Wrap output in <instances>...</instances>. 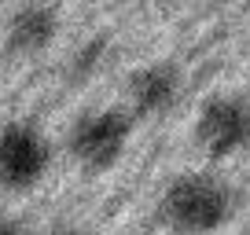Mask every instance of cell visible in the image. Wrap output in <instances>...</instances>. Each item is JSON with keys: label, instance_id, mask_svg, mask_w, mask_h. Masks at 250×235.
Wrapping results in <instances>:
<instances>
[{"label": "cell", "instance_id": "obj_1", "mask_svg": "<svg viewBox=\"0 0 250 235\" xmlns=\"http://www.w3.org/2000/svg\"><path fill=\"white\" fill-rule=\"evenodd\" d=\"M239 210L235 188L210 169L177 173L158 198V217L173 235H213L232 224Z\"/></svg>", "mask_w": 250, "mask_h": 235}, {"label": "cell", "instance_id": "obj_2", "mask_svg": "<svg viewBox=\"0 0 250 235\" xmlns=\"http://www.w3.org/2000/svg\"><path fill=\"white\" fill-rule=\"evenodd\" d=\"M136 118L129 114V107H96L74 118L70 133H66V155L78 162V169L85 173H107L129 151Z\"/></svg>", "mask_w": 250, "mask_h": 235}, {"label": "cell", "instance_id": "obj_3", "mask_svg": "<svg viewBox=\"0 0 250 235\" xmlns=\"http://www.w3.org/2000/svg\"><path fill=\"white\" fill-rule=\"evenodd\" d=\"M195 143L206 158L225 162L250 147V96L213 92L195 114Z\"/></svg>", "mask_w": 250, "mask_h": 235}, {"label": "cell", "instance_id": "obj_4", "mask_svg": "<svg viewBox=\"0 0 250 235\" xmlns=\"http://www.w3.org/2000/svg\"><path fill=\"white\" fill-rule=\"evenodd\" d=\"M52 169V140L33 121L0 125V191H33Z\"/></svg>", "mask_w": 250, "mask_h": 235}, {"label": "cell", "instance_id": "obj_5", "mask_svg": "<svg viewBox=\"0 0 250 235\" xmlns=\"http://www.w3.org/2000/svg\"><path fill=\"white\" fill-rule=\"evenodd\" d=\"M180 99H184V74L169 59H155V63L136 66L125 81V107L140 121L169 118L180 107Z\"/></svg>", "mask_w": 250, "mask_h": 235}, {"label": "cell", "instance_id": "obj_6", "mask_svg": "<svg viewBox=\"0 0 250 235\" xmlns=\"http://www.w3.org/2000/svg\"><path fill=\"white\" fill-rule=\"evenodd\" d=\"M59 37V15L48 4H22L4 26V44L15 55H41Z\"/></svg>", "mask_w": 250, "mask_h": 235}, {"label": "cell", "instance_id": "obj_7", "mask_svg": "<svg viewBox=\"0 0 250 235\" xmlns=\"http://www.w3.org/2000/svg\"><path fill=\"white\" fill-rule=\"evenodd\" d=\"M103 52H107V40L103 37H96V40H88L85 48H81L78 55H74V78H88V74L96 70V66H100V59H103Z\"/></svg>", "mask_w": 250, "mask_h": 235}, {"label": "cell", "instance_id": "obj_8", "mask_svg": "<svg viewBox=\"0 0 250 235\" xmlns=\"http://www.w3.org/2000/svg\"><path fill=\"white\" fill-rule=\"evenodd\" d=\"M0 235H30V232L22 228V220L8 217V213H0Z\"/></svg>", "mask_w": 250, "mask_h": 235}]
</instances>
